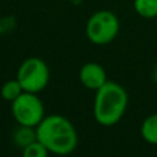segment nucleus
Returning <instances> with one entry per match:
<instances>
[{
	"label": "nucleus",
	"instance_id": "13",
	"mask_svg": "<svg viewBox=\"0 0 157 157\" xmlns=\"http://www.w3.org/2000/svg\"><path fill=\"white\" fill-rule=\"evenodd\" d=\"M156 25H157V17H156Z\"/></svg>",
	"mask_w": 157,
	"mask_h": 157
},
{
	"label": "nucleus",
	"instance_id": "12",
	"mask_svg": "<svg viewBox=\"0 0 157 157\" xmlns=\"http://www.w3.org/2000/svg\"><path fill=\"white\" fill-rule=\"evenodd\" d=\"M153 80H155V83H156V86H157V65H156L155 71H153Z\"/></svg>",
	"mask_w": 157,
	"mask_h": 157
},
{
	"label": "nucleus",
	"instance_id": "2",
	"mask_svg": "<svg viewBox=\"0 0 157 157\" xmlns=\"http://www.w3.org/2000/svg\"><path fill=\"white\" fill-rule=\"evenodd\" d=\"M128 106V94L119 83L108 80L95 91L94 117L98 124L112 127L123 119Z\"/></svg>",
	"mask_w": 157,
	"mask_h": 157
},
{
	"label": "nucleus",
	"instance_id": "8",
	"mask_svg": "<svg viewBox=\"0 0 157 157\" xmlns=\"http://www.w3.org/2000/svg\"><path fill=\"white\" fill-rule=\"evenodd\" d=\"M141 135L150 145H157V113L147 116L141 125Z\"/></svg>",
	"mask_w": 157,
	"mask_h": 157
},
{
	"label": "nucleus",
	"instance_id": "4",
	"mask_svg": "<svg viewBox=\"0 0 157 157\" xmlns=\"http://www.w3.org/2000/svg\"><path fill=\"white\" fill-rule=\"evenodd\" d=\"M17 78L21 83L24 91L39 94L48 84L50 69L41 58H26L17 72Z\"/></svg>",
	"mask_w": 157,
	"mask_h": 157
},
{
	"label": "nucleus",
	"instance_id": "10",
	"mask_svg": "<svg viewBox=\"0 0 157 157\" xmlns=\"http://www.w3.org/2000/svg\"><path fill=\"white\" fill-rule=\"evenodd\" d=\"M22 92H24V88H22L21 83L18 81V78L6 81V83L2 86V90H0V95H2V98L4 101H7V102H13V101H15Z\"/></svg>",
	"mask_w": 157,
	"mask_h": 157
},
{
	"label": "nucleus",
	"instance_id": "7",
	"mask_svg": "<svg viewBox=\"0 0 157 157\" xmlns=\"http://www.w3.org/2000/svg\"><path fill=\"white\" fill-rule=\"evenodd\" d=\"M37 139V132H36V127H29V125H21L18 124V128L14 131L13 134V141L15 146L19 149L26 147L29 144L35 142Z\"/></svg>",
	"mask_w": 157,
	"mask_h": 157
},
{
	"label": "nucleus",
	"instance_id": "9",
	"mask_svg": "<svg viewBox=\"0 0 157 157\" xmlns=\"http://www.w3.org/2000/svg\"><path fill=\"white\" fill-rule=\"evenodd\" d=\"M134 10L139 17L152 19L157 17V0H134Z\"/></svg>",
	"mask_w": 157,
	"mask_h": 157
},
{
	"label": "nucleus",
	"instance_id": "3",
	"mask_svg": "<svg viewBox=\"0 0 157 157\" xmlns=\"http://www.w3.org/2000/svg\"><path fill=\"white\" fill-rule=\"evenodd\" d=\"M120 30V21L114 13L109 10H99L88 18L86 25V35L95 46H105L117 37Z\"/></svg>",
	"mask_w": 157,
	"mask_h": 157
},
{
	"label": "nucleus",
	"instance_id": "5",
	"mask_svg": "<svg viewBox=\"0 0 157 157\" xmlns=\"http://www.w3.org/2000/svg\"><path fill=\"white\" fill-rule=\"evenodd\" d=\"M11 112L18 124L29 127H37L46 117L41 99L37 94L28 91H24L15 101L11 102Z\"/></svg>",
	"mask_w": 157,
	"mask_h": 157
},
{
	"label": "nucleus",
	"instance_id": "1",
	"mask_svg": "<svg viewBox=\"0 0 157 157\" xmlns=\"http://www.w3.org/2000/svg\"><path fill=\"white\" fill-rule=\"evenodd\" d=\"M36 132L37 139L52 155L66 156L77 147L78 135L76 128L71 120L61 114L46 116L36 127Z\"/></svg>",
	"mask_w": 157,
	"mask_h": 157
},
{
	"label": "nucleus",
	"instance_id": "6",
	"mask_svg": "<svg viewBox=\"0 0 157 157\" xmlns=\"http://www.w3.org/2000/svg\"><path fill=\"white\" fill-rule=\"evenodd\" d=\"M78 80L86 88L97 91L108 81V76L102 65L97 62H87L78 72Z\"/></svg>",
	"mask_w": 157,
	"mask_h": 157
},
{
	"label": "nucleus",
	"instance_id": "11",
	"mask_svg": "<svg viewBox=\"0 0 157 157\" xmlns=\"http://www.w3.org/2000/svg\"><path fill=\"white\" fill-rule=\"evenodd\" d=\"M22 153H24L25 157H47L50 152L39 139H36L35 142H32L26 147H24Z\"/></svg>",
	"mask_w": 157,
	"mask_h": 157
}]
</instances>
